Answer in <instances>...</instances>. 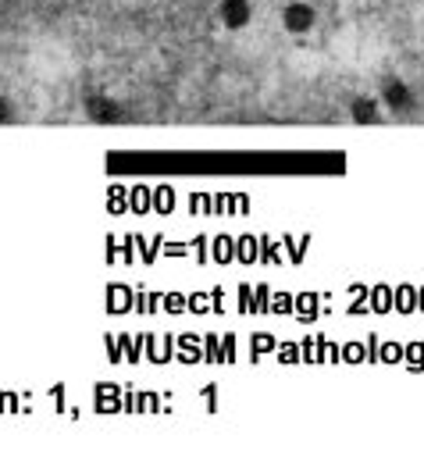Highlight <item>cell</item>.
I'll return each mask as SVG.
<instances>
[{
	"instance_id": "cell-1",
	"label": "cell",
	"mask_w": 424,
	"mask_h": 474,
	"mask_svg": "<svg viewBox=\"0 0 424 474\" xmlns=\"http://www.w3.org/2000/svg\"><path fill=\"white\" fill-rule=\"evenodd\" d=\"M0 122H8V103L0 100Z\"/></svg>"
}]
</instances>
